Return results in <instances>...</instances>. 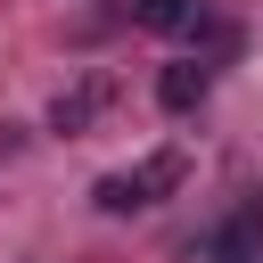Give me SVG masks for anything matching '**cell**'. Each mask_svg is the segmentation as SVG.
Returning a JSON list of instances; mask_svg holds the SVG:
<instances>
[{"mask_svg": "<svg viewBox=\"0 0 263 263\" xmlns=\"http://www.w3.org/2000/svg\"><path fill=\"white\" fill-rule=\"evenodd\" d=\"M156 99H164V115H189L205 99V66H164L156 74Z\"/></svg>", "mask_w": 263, "mask_h": 263, "instance_id": "obj_3", "label": "cell"}, {"mask_svg": "<svg viewBox=\"0 0 263 263\" xmlns=\"http://www.w3.org/2000/svg\"><path fill=\"white\" fill-rule=\"evenodd\" d=\"M90 107H99V82H82L74 99H58V107H49V123H58V132H82V123H90Z\"/></svg>", "mask_w": 263, "mask_h": 263, "instance_id": "obj_5", "label": "cell"}, {"mask_svg": "<svg viewBox=\"0 0 263 263\" xmlns=\"http://www.w3.org/2000/svg\"><path fill=\"white\" fill-rule=\"evenodd\" d=\"M173 181H181V148H156L148 164H132V173H107V181H99V214H140V205H156Z\"/></svg>", "mask_w": 263, "mask_h": 263, "instance_id": "obj_1", "label": "cell"}, {"mask_svg": "<svg viewBox=\"0 0 263 263\" xmlns=\"http://www.w3.org/2000/svg\"><path fill=\"white\" fill-rule=\"evenodd\" d=\"M205 255H214V263H263V197H255V205H238V214L205 238Z\"/></svg>", "mask_w": 263, "mask_h": 263, "instance_id": "obj_2", "label": "cell"}, {"mask_svg": "<svg viewBox=\"0 0 263 263\" xmlns=\"http://www.w3.org/2000/svg\"><path fill=\"white\" fill-rule=\"evenodd\" d=\"M132 16H140L148 33H181V25H189V0H132Z\"/></svg>", "mask_w": 263, "mask_h": 263, "instance_id": "obj_4", "label": "cell"}]
</instances>
